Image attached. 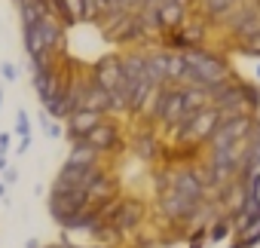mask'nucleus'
Masks as SVG:
<instances>
[{
  "label": "nucleus",
  "mask_w": 260,
  "mask_h": 248,
  "mask_svg": "<svg viewBox=\"0 0 260 248\" xmlns=\"http://www.w3.org/2000/svg\"><path fill=\"white\" fill-rule=\"evenodd\" d=\"M254 126V122L248 116H230L223 119V129H214L211 138H214V150H223V147H233L242 135H248V129Z\"/></svg>",
  "instance_id": "f257e3e1"
},
{
  "label": "nucleus",
  "mask_w": 260,
  "mask_h": 248,
  "mask_svg": "<svg viewBox=\"0 0 260 248\" xmlns=\"http://www.w3.org/2000/svg\"><path fill=\"white\" fill-rule=\"evenodd\" d=\"M217 119H220V113H217V110L184 113V122H181V129H184L190 138H208V135L217 129Z\"/></svg>",
  "instance_id": "f03ea898"
},
{
  "label": "nucleus",
  "mask_w": 260,
  "mask_h": 248,
  "mask_svg": "<svg viewBox=\"0 0 260 248\" xmlns=\"http://www.w3.org/2000/svg\"><path fill=\"white\" fill-rule=\"evenodd\" d=\"M98 122H101V110L77 107V110H71V116H68V129H71L74 138H83L92 126H98Z\"/></svg>",
  "instance_id": "7ed1b4c3"
},
{
  "label": "nucleus",
  "mask_w": 260,
  "mask_h": 248,
  "mask_svg": "<svg viewBox=\"0 0 260 248\" xmlns=\"http://www.w3.org/2000/svg\"><path fill=\"white\" fill-rule=\"evenodd\" d=\"M83 141L86 144H92L95 150H107V147H113L116 144V132H113V126H92L86 135H83Z\"/></svg>",
  "instance_id": "20e7f679"
},
{
  "label": "nucleus",
  "mask_w": 260,
  "mask_h": 248,
  "mask_svg": "<svg viewBox=\"0 0 260 248\" xmlns=\"http://www.w3.org/2000/svg\"><path fill=\"white\" fill-rule=\"evenodd\" d=\"M125 77H122V68H119V61L116 58H104L101 65H98V83L110 92V89H116L119 83H122Z\"/></svg>",
  "instance_id": "39448f33"
},
{
  "label": "nucleus",
  "mask_w": 260,
  "mask_h": 248,
  "mask_svg": "<svg viewBox=\"0 0 260 248\" xmlns=\"http://www.w3.org/2000/svg\"><path fill=\"white\" fill-rule=\"evenodd\" d=\"M80 107H86V110H104V107H110V92H107L101 83H92V86L83 92Z\"/></svg>",
  "instance_id": "423d86ee"
},
{
  "label": "nucleus",
  "mask_w": 260,
  "mask_h": 248,
  "mask_svg": "<svg viewBox=\"0 0 260 248\" xmlns=\"http://www.w3.org/2000/svg\"><path fill=\"white\" fill-rule=\"evenodd\" d=\"M156 16H159V25L178 28L184 22V7L175 4V0H159V4H156Z\"/></svg>",
  "instance_id": "0eeeda50"
},
{
  "label": "nucleus",
  "mask_w": 260,
  "mask_h": 248,
  "mask_svg": "<svg viewBox=\"0 0 260 248\" xmlns=\"http://www.w3.org/2000/svg\"><path fill=\"white\" fill-rule=\"evenodd\" d=\"M175 190H178L181 196H187L190 202H196V199L202 196V184H199V178H196L193 172H181V175L175 178Z\"/></svg>",
  "instance_id": "6e6552de"
},
{
  "label": "nucleus",
  "mask_w": 260,
  "mask_h": 248,
  "mask_svg": "<svg viewBox=\"0 0 260 248\" xmlns=\"http://www.w3.org/2000/svg\"><path fill=\"white\" fill-rule=\"evenodd\" d=\"M190 208H193V202H190L187 196H181L175 187L166 190V196H162V211H166V214H184V211H190Z\"/></svg>",
  "instance_id": "1a4fd4ad"
},
{
  "label": "nucleus",
  "mask_w": 260,
  "mask_h": 248,
  "mask_svg": "<svg viewBox=\"0 0 260 248\" xmlns=\"http://www.w3.org/2000/svg\"><path fill=\"white\" fill-rule=\"evenodd\" d=\"M119 68H122V77H125L128 83L144 80V58H141V55H128L125 61H119Z\"/></svg>",
  "instance_id": "9d476101"
},
{
  "label": "nucleus",
  "mask_w": 260,
  "mask_h": 248,
  "mask_svg": "<svg viewBox=\"0 0 260 248\" xmlns=\"http://www.w3.org/2000/svg\"><path fill=\"white\" fill-rule=\"evenodd\" d=\"M86 196H89V199H107V196H110V181L101 178V175H92V178L86 181Z\"/></svg>",
  "instance_id": "9b49d317"
},
{
  "label": "nucleus",
  "mask_w": 260,
  "mask_h": 248,
  "mask_svg": "<svg viewBox=\"0 0 260 248\" xmlns=\"http://www.w3.org/2000/svg\"><path fill=\"white\" fill-rule=\"evenodd\" d=\"M260 242V214H254L251 221H245L242 227V248H251Z\"/></svg>",
  "instance_id": "f8f14e48"
},
{
  "label": "nucleus",
  "mask_w": 260,
  "mask_h": 248,
  "mask_svg": "<svg viewBox=\"0 0 260 248\" xmlns=\"http://www.w3.org/2000/svg\"><path fill=\"white\" fill-rule=\"evenodd\" d=\"M138 224V205H122L119 208V218H116V233H122V230H132Z\"/></svg>",
  "instance_id": "ddd939ff"
},
{
  "label": "nucleus",
  "mask_w": 260,
  "mask_h": 248,
  "mask_svg": "<svg viewBox=\"0 0 260 248\" xmlns=\"http://www.w3.org/2000/svg\"><path fill=\"white\" fill-rule=\"evenodd\" d=\"M95 147L92 144H86V141H77V147H74V153H71V163H77V166H92L95 163Z\"/></svg>",
  "instance_id": "4468645a"
},
{
  "label": "nucleus",
  "mask_w": 260,
  "mask_h": 248,
  "mask_svg": "<svg viewBox=\"0 0 260 248\" xmlns=\"http://www.w3.org/2000/svg\"><path fill=\"white\" fill-rule=\"evenodd\" d=\"M202 104H205V92H199V89L184 92V113H193V110H199Z\"/></svg>",
  "instance_id": "2eb2a0df"
},
{
  "label": "nucleus",
  "mask_w": 260,
  "mask_h": 248,
  "mask_svg": "<svg viewBox=\"0 0 260 248\" xmlns=\"http://www.w3.org/2000/svg\"><path fill=\"white\" fill-rule=\"evenodd\" d=\"M230 7H233V0H205V10H208L214 19H223V16L230 13Z\"/></svg>",
  "instance_id": "dca6fc26"
},
{
  "label": "nucleus",
  "mask_w": 260,
  "mask_h": 248,
  "mask_svg": "<svg viewBox=\"0 0 260 248\" xmlns=\"http://www.w3.org/2000/svg\"><path fill=\"white\" fill-rule=\"evenodd\" d=\"M138 25H141V28L156 31V28H159V16H156V10H144V13H141V19H138Z\"/></svg>",
  "instance_id": "f3484780"
},
{
  "label": "nucleus",
  "mask_w": 260,
  "mask_h": 248,
  "mask_svg": "<svg viewBox=\"0 0 260 248\" xmlns=\"http://www.w3.org/2000/svg\"><path fill=\"white\" fill-rule=\"evenodd\" d=\"M226 233H230V221H217V224L211 227V239H214V242H223Z\"/></svg>",
  "instance_id": "a211bd4d"
},
{
  "label": "nucleus",
  "mask_w": 260,
  "mask_h": 248,
  "mask_svg": "<svg viewBox=\"0 0 260 248\" xmlns=\"http://www.w3.org/2000/svg\"><path fill=\"white\" fill-rule=\"evenodd\" d=\"M16 132H19V135H28V132H31V126H28V113H19V122H16Z\"/></svg>",
  "instance_id": "6ab92c4d"
},
{
  "label": "nucleus",
  "mask_w": 260,
  "mask_h": 248,
  "mask_svg": "<svg viewBox=\"0 0 260 248\" xmlns=\"http://www.w3.org/2000/svg\"><path fill=\"white\" fill-rule=\"evenodd\" d=\"M245 52H251V55H260V37H257V40H251V43H245Z\"/></svg>",
  "instance_id": "aec40b11"
},
{
  "label": "nucleus",
  "mask_w": 260,
  "mask_h": 248,
  "mask_svg": "<svg viewBox=\"0 0 260 248\" xmlns=\"http://www.w3.org/2000/svg\"><path fill=\"white\" fill-rule=\"evenodd\" d=\"M4 77H7V80H16V68H13V65H4Z\"/></svg>",
  "instance_id": "412c9836"
},
{
  "label": "nucleus",
  "mask_w": 260,
  "mask_h": 248,
  "mask_svg": "<svg viewBox=\"0 0 260 248\" xmlns=\"http://www.w3.org/2000/svg\"><path fill=\"white\" fill-rule=\"evenodd\" d=\"M10 150V135H0V153Z\"/></svg>",
  "instance_id": "4be33fe9"
},
{
  "label": "nucleus",
  "mask_w": 260,
  "mask_h": 248,
  "mask_svg": "<svg viewBox=\"0 0 260 248\" xmlns=\"http://www.w3.org/2000/svg\"><path fill=\"white\" fill-rule=\"evenodd\" d=\"M46 132H49V135H58V132H61V129H58V126H55V122H46Z\"/></svg>",
  "instance_id": "5701e85b"
},
{
  "label": "nucleus",
  "mask_w": 260,
  "mask_h": 248,
  "mask_svg": "<svg viewBox=\"0 0 260 248\" xmlns=\"http://www.w3.org/2000/svg\"><path fill=\"white\" fill-rule=\"evenodd\" d=\"M190 248H202V236H199V233L193 236V242H190Z\"/></svg>",
  "instance_id": "b1692460"
},
{
  "label": "nucleus",
  "mask_w": 260,
  "mask_h": 248,
  "mask_svg": "<svg viewBox=\"0 0 260 248\" xmlns=\"http://www.w3.org/2000/svg\"><path fill=\"white\" fill-rule=\"evenodd\" d=\"M25 248H40V245H37V242L31 239V242H25Z\"/></svg>",
  "instance_id": "393cba45"
},
{
  "label": "nucleus",
  "mask_w": 260,
  "mask_h": 248,
  "mask_svg": "<svg viewBox=\"0 0 260 248\" xmlns=\"http://www.w3.org/2000/svg\"><path fill=\"white\" fill-rule=\"evenodd\" d=\"M175 4H181V7H187V4H190V0H175Z\"/></svg>",
  "instance_id": "a878e982"
},
{
  "label": "nucleus",
  "mask_w": 260,
  "mask_h": 248,
  "mask_svg": "<svg viewBox=\"0 0 260 248\" xmlns=\"http://www.w3.org/2000/svg\"><path fill=\"white\" fill-rule=\"evenodd\" d=\"M141 4H156V0H141Z\"/></svg>",
  "instance_id": "bb28decb"
},
{
  "label": "nucleus",
  "mask_w": 260,
  "mask_h": 248,
  "mask_svg": "<svg viewBox=\"0 0 260 248\" xmlns=\"http://www.w3.org/2000/svg\"><path fill=\"white\" fill-rule=\"evenodd\" d=\"M19 4H34V0H19Z\"/></svg>",
  "instance_id": "cd10ccee"
},
{
  "label": "nucleus",
  "mask_w": 260,
  "mask_h": 248,
  "mask_svg": "<svg viewBox=\"0 0 260 248\" xmlns=\"http://www.w3.org/2000/svg\"><path fill=\"white\" fill-rule=\"evenodd\" d=\"M156 4H159V0H156Z\"/></svg>",
  "instance_id": "c85d7f7f"
}]
</instances>
